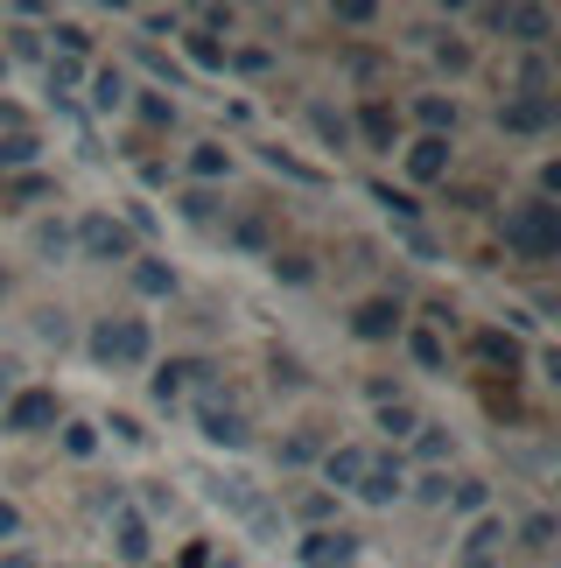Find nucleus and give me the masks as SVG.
Returning <instances> with one entry per match:
<instances>
[{"instance_id": "nucleus-1", "label": "nucleus", "mask_w": 561, "mask_h": 568, "mask_svg": "<svg viewBox=\"0 0 561 568\" xmlns=\"http://www.w3.org/2000/svg\"><path fill=\"white\" fill-rule=\"evenodd\" d=\"M506 246L520 260H554L561 253V211L548 196H533V204H512L506 211Z\"/></svg>"}, {"instance_id": "nucleus-2", "label": "nucleus", "mask_w": 561, "mask_h": 568, "mask_svg": "<svg viewBox=\"0 0 561 568\" xmlns=\"http://www.w3.org/2000/svg\"><path fill=\"white\" fill-rule=\"evenodd\" d=\"M92 358L99 365H141L147 358V323L141 316H105L92 331Z\"/></svg>"}, {"instance_id": "nucleus-3", "label": "nucleus", "mask_w": 561, "mask_h": 568, "mask_svg": "<svg viewBox=\"0 0 561 568\" xmlns=\"http://www.w3.org/2000/svg\"><path fill=\"white\" fill-rule=\"evenodd\" d=\"M71 246H84L92 260H134V232H126V217L92 211V217H84V225L71 232Z\"/></svg>"}, {"instance_id": "nucleus-4", "label": "nucleus", "mask_w": 561, "mask_h": 568, "mask_svg": "<svg viewBox=\"0 0 561 568\" xmlns=\"http://www.w3.org/2000/svg\"><path fill=\"white\" fill-rule=\"evenodd\" d=\"M0 428L8 435H42V428H57V393H14L8 400V414H0Z\"/></svg>"}, {"instance_id": "nucleus-5", "label": "nucleus", "mask_w": 561, "mask_h": 568, "mask_svg": "<svg viewBox=\"0 0 561 568\" xmlns=\"http://www.w3.org/2000/svg\"><path fill=\"white\" fill-rule=\"evenodd\" d=\"M400 485H407V477H400V464H394V456H379V464H365V477H358V498H365V506H394V498H400Z\"/></svg>"}, {"instance_id": "nucleus-6", "label": "nucleus", "mask_w": 561, "mask_h": 568, "mask_svg": "<svg viewBox=\"0 0 561 568\" xmlns=\"http://www.w3.org/2000/svg\"><path fill=\"white\" fill-rule=\"evenodd\" d=\"M407 176H415V183L449 176V141H442V134H421L415 148H407Z\"/></svg>"}, {"instance_id": "nucleus-7", "label": "nucleus", "mask_w": 561, "mask_h": 568, "mask_svg": "<svg viewBox=\"0 0 561 568\" xmlns=\"http://www.w3.org/2000/svg\"><path fill=\"white\" fill-rule=\"evenodd\" d=\"M351 555H358L351 534H309V540H302V568H344Z\"/></svg>"}, {"instance_id": "nucleus-8", "label": "nucleus", "mask_w": 561, "mask_h": 568, "mask_svg": "<svg viewBox=\"0 0 561 568\" xmlns=\"http://www.w3.org/2000/svg\"><path fill=\"white\" fill-rule=\"evenodd\" d=\"M197 428H204V443H225V449L246 443V414H239V407H218V400L197 414Z\"/></svg>"}, {"instance_id": "nucleus-9", "label": "nucleus", "mask_w": 561, "mask_h": 568, "mask_svg": "<svg viewBox=\"0 0 561 568\" xmlns=\"http://www.w3.org/2000/svg\"><path fill=\"white\" fill-rule=\"evenodd\" d=\"M351 331L365 337V344H386V337H394L400 331V310H394V302H358V316H351Z\"/></svg>"}, {"instance_id": "nucleus-10", "label": "nucleus", "mask_w": 561, "mask_h": 568, "mask_svg": "<svg viewBox=\"0 0 561 568\" xmlns=\"http://www.w3.org/2000/svg\"><path fill=\"white\" fill-rule=\"evenodd\" d=\"M113 548H120V561H147V519L134 506L113 513Z\"/></svg>"}, {"instance_id": "nucleus-11", "label": "nucleus", "mask_w": 561, "mask_h": 568, "mask_svg": "<svg viewBox=\"0 0 561 568\" xmlns=\"http://www.w3.org/2000/svg\"><path fill=\"white\" fill-rule=\"evenodd\" d=\"M358 134L373 141L379 155H394V141H400V120H394V105H379V99H373V105L358 113Z\"/></svg>"}, {"instance_id": "nucleus-12", "label": "nucleus", "mask_w": 561, "mask_h": 568, "mask_svg": "<svg viewBox=\"0 0 561 568\" xmlns=\"http://www.w3.org/2000/svg\"><path fill=\"white\" fill-rule=\"evenodd\" d=\"M499 29H512L520 42H548L554 36V14L548 8H499Z\"/></svg>"}, {"instance_id": "nucleus-13", "label": "nucleus", "mask_w": 561, "mask_h": 568, "mask_svg": "<svg viewBox=\"0 0 561 568\" xmlns=\"http://www.w3.org/2000/svg\"><path fill=\"white\" fill-rule=\"evenodd\" d=\"M548 120H554V99H512L499 113L506 134H533V126H548Z\"/></svg>"}, {"instance_id": "nucleus-14", "label": "nucleus", "mask_w": 561, "mask_h": 568, "mask_svg": "<svg viewBox=\"0 0 561 568\" xmlns=\"http://www.w3.org/2000/svg\"><path fill=\"white\" fill-rule=\"evenodd\" d=\"M470 352H478L484 365H506V373H520V344H512L506 331H478V337H470Z\"/></svg>"}, {"instance_id": "nucleus-15", "label": "nucleus", "mask_w": 561, "mask_h": 568, "mask_svg": "<svg viewBox=\"0 0 561 568\" xmlns=\"http://www.w3.org/2000/svg\"><path fill=\"white\" fill-rule=\"evenodd\" d=\"M211 373V365H197V358H183V365H169V373H155V400L169 407V400H176V393L190 386V379H204Z\"/></svg>"}, {"instance_id": "nucleus-16", "label": "nucleus", "mask_w": 561, "mask_h": 568, "mask_svg": "<svg viewBox=\"0 0 561 568\" xmlns=\"http://www.w3.org/2000/svg\"><path fill=\"white\" fill-rule=\"evenodd\" d=\"M183 50H190V63H197V71H225V42H218V36L190 29V36H183Z\"/></svg>"}, {"instance_id": "nucleus-17", "label": "nucleus", "mask_w": 561, "mask_h": 568, "mask_svg": "<svg viewBox=\"0 0 561 568\" xmlns=\"http://www.w3.org/2000/svg\"><path fill=\"white\" fill-rule=\"evenodd\" d=\"M323 477H330V485H351V491H358L365 456H358V449H330V456H323Z\"/></svg>"}, {"instance_id": "nucleus-18", "label": "nucleus", "mask_w": 561, "mask_h": 568, "mask_svg": "<svg viewBox=\"0 0 561 568\" xmlns=\"http://www.w3.org/2000/svg\"><path fill=\"white\" fill-rule=\"evenodd\" d=\"M407 352H415L421 373H442V365H449V352H442V337H436V331H407Z\"/></svg>"}, {"instance_id": "nucleus-19", "label": "nucleus", "mask_w": 561, "mask_h": 568, "mask_svg": "<svg viewBox=\"0 0 561 568\" xmlns=\"http://www.w3.org/2000/svg\"><path fill=\"white\" fill-rule=\"evenodd\" d=\"M379 428H386V435L400 443V435H415V428H421V414L407 407V400H379Z\"/></svg>"}, {"instance_id": "nucleus-20", "label": "nucleus", "mask_w": 561, "mask_h": 568, "mask_svg": "<svg viewBox=\"0 0 561 568\" xmlns=\"http://www.w3.org/2000/svg\"><path fill=\"white\" fill-rule=\"evenodd\" d=\"M92 105H99V113H120V105H126V78L120 71H99L92 78Z\"/></svg>"}, {"instance_id": "nucleus-21", "label": "nucleus", "mask_w": 561, "mask_h": 568, "mask_svg": "<svg viewBox=\"0 0 561 568\" xmlns=\"http://www.w3.org/2000/svg\"><path fill=\"white\" fill-rule=\"evenodd\" d=\"M134 288L141 295H169V288H176V274H169L162 260H141V267H134Z\"/></svg>"}, {"instance_id": "nucleus-22", "label": "nucleus", "mask_w": 561, "mask_h": 568, "mask_svg": "<svg viewBox=\"0 0 561 568\" xmlns=\"http://www.w3.org/2000/svg\"><path fill=\"white\" fill-rule=\"evenodd\" d=\"M35 253L42 260H71V225H35Z\"/></svg>"}, {"instance_id": "nucleus-23", "label": "nucleus", "mask_w": 561, "mask_h": 568, "mask_svg": "<svg viewBox=\"0 0 561 568\" xmlns=\"http://www.w3.org/2000/svg\"><path fill=\"white\" fill-rule=\"evenodd\" d=\"M29 162H35V134H21V126H14V134L0 141V169H29Z\"/></svg>"}, {"instance_id": "nucleus-24", "label": "nucleus", "mask_w": 561, "mask_h": 568, "mask_svg": "<svg viewBox=\"0 0 561 568\" xmlns=\"http://www.w3.org/2000/svg\"><path fill=\"white\" fill-rule=\"evenodd\" d=\"M415 113H421L428 126H436V134H442V141H449V134H457V105H449V99H421V105H415Z\"/></svg>"}, {"instance_id": "nucleus-25", "label": "nucleus", "mask_w": 561, "mask_h": 568, "mask_svg": "<svg viewBox=\"0 0 561 568\" xmlns=\"http://www.w3.org/2000/svg\"><path fill=\"white\" fill-rule=\"evenodd\" d=\"M309 120H316V134H323V141H330V148H344V141H351V120H337V113H330V105H316V113H309Z\"/></svg>"}, {"instance_id": "nucleus-26", "label": "nucleus", "mask_w": 561, "mask_h": 568, "mask_svg": "<svg viewBox=\"0 0 561 568\" xmlns=\"http://www.w3.org/2000/svg\"><path fill=\"white\" fill-rule=\"evenodd\" d=\"M506 540V527L499 519H478V534H470V561H491V548Z\"/></svg>"}, {"instance_id": "nucleus-27", "label": "nucleus", "mask_w": 561, "mask_h": 568, "mask_svg": "<svg viewBox=\"0 0 561 568\" xmlns=\"http://www.w3.org/2000/svg\"><path fill=\"white\" fill-rule=\"evenodd\" d=\"M190 169H197L204 183H211V176H225V148H218V141H204L197 155H190Z\"/></svg>"}, {"instance_id": "nucleus-28", "label": "nucleus", "mask_w": 561, "mask_h": 568, "mask_svg": "<svg viewBox=\"0 0 561 568\" xmlns=\"http://www.w3.org/2000/svg\"><path fill=\"white\" fill-rule=\"evenodd\" d=\"M63 449H71V456H92L99 449V428L92 422H71V428H63Z\"/></svg>"}, {"instance_id": "nucleus-29", "label": "nucleus", "mask_w": 561, "mask_h": 568, "mask_svg": "<svg viewBox=\"0 0 561 568\" xmlns=\"http://www.w3.org/2000/svg\"><path fill=\"white\" fill-rule=\"evenodd\" d=\"M337 21H351V29H365V21H379L373 0H337Z\"/></svg>"}, {"instance_id": "nucleus-30", "label": "nucleus", "mask_w": 561, "mask_h": 568, "mask_svg": "<svg viewBox=\"0 0 561 568\" xmlns=\"http://www.w3.org/2000/svg\"><path fill=\"white\" fill-rule=\"evenodd\" d=\"M274 274H280V281H309L316 267H309V260H302V253H274Z\"/></svg>"}, {"instance_id": "nucleus-31", "label": "nucleus", "mask_w": 561, "mask_h": 568, "mask_svg": "<svg viewBox=\"0 0 561 568\" xmlns=\"http://www.w3.org/2000/svg\"><path fill=\"white\" fill-rule=\"evenodd\" d=\"M484 498H491V491H484V477H463V485H457V513H478Z\"/></svg>"}, {"instance_id": "nucleus-32", "label": "nucleus", "mask_w": 561, "mask_h": 568, "mask_svg": "<svg viewBox=\"0 0 561 568\" xmlns=\"http://www.w3.org/2000/svg\"><path fill=\"white\" fill-rule=\"evenodd\" d=\"M520 540H527V548H548V540H554V519H548V513H533L527 527H520Z\"/></svg>"}, {"instance_id": "nucleus-33", "label": "nucleus", "mask_w": 561, "mask_h": 568, "mask_svg": "<svg viewBox=\"0 0 561 568\" xmlns=\"http://www.w3.org/2000/svg\"><path fill=\"white\" fill-rule=\"evenodd\" d=\"M316 456V435H288V443H280V464H309Z\"/></svg>"}, {"instance_id": "nucleus-34", "label": "nucleus", "mask_w": 561, "mask_h": 568, "mask_svg": "<svg viewBox=\"0 0 561 568\" xmlns=\"http://www.w3.org/2000/svg\"><path fill=\"white\" fill-rule=\"evenodd\" d=\"M57 42H63V50H71V57H84V50H92V36H84L78 21H57Z\"/></svg>"}, {"instance_id": "nucleus-35", "label": "nucleus", "mask_w": 561, "mask_h": 568, "mask_svg": "<svg viewBox=\"0 0 561 568\" xmlns=\"http://www.w3.org/2000/svg\"><path fill=\"white\" fill-rule=\"evenodd\" d=\"M78 84V63L71 57H50V92H71Z\"/></svg>"}, {"instance_id": "nucleus-36", "label": "nucleus", "mask_w": 561, "mask_h": 568, "mask_svg": "<svg viewBox=\"0 0 561 568\" xmlns=\"http://www.w3.org/2000/svg\"><path fill=\"white\" fill-rule=\"evenodd\" d=\"M29 196H50V183H42V176H21V183H8V204H29Z\"/></svg>"}, {"instance_id": "nucleus-37", "label": "nucleus", "mask_w": 561, "mask_h": 568, "mask_svg": "<svg viewBox=\"0 0 561 568\" xmlns=\"http://www.w3.org/2000/svg\"><path fill=\"white\" fill-rule=\"evenodd\" d=\"M211 211H218V204H211V190H190V196H183V217H197V225H204Z\"/></svg>"}, {"instance_id": "nucleus-38", "label": "nucleus", "mask_w": 561, "mask_h": 568, "mask_svg": "<svg viewBox=\"0 0 561 568\" xmlns=\"http://www.w3.org/2000/svg\"><path fill=\"white\" fill-rule=\"evenodd\" d=\"M373 196H379V204H386V211H400V217H415V196H400V190H386V183H379Z\"/></svg>"}, {"instance_id": "nucleus-39", "label": "nucleus", "mask_w": 561, "mask_h": 568, "mask_svg": "<svg viewBox=\"0 0 561 568\" xmlns=\"http://www.w3.org/2000/svg\"><path fill=\"white\" fill-rule=\"evenodd\" d=\"M14 57H42V36L35 29H14Z\"/></svg>"}, {"instance_id": "nucleus-40", "label": "nucleus", "mask_w": 561, "mask_h": 568, "mask_svg": "<svg viewBox=\"0 0 561 568\" xmlns=\"http://www.w3.org/2000/svg\"><path fill=\"white\" fill-rule=\"evenodd\" d=\"M14 534H21V513L8 506V498H0V540H14Z\"/></svg>"}, {"instance_id": "nucleus-41", "label": "nucleus", "mask_w": 561, "mask_h": 568, "mask_svg": "<svg viewBox=\"0 0 561 568\" xmlns=\"http://www.w3.org/2000/svg\"><path fill=\"white\" fill-rule=\"evenodd\" d=\"M0 568H35V561H29V555H8V561H0Z\"/></svg>"}, {"instance_id": "nucleus-42", "label": "nucleus", "mask_w": 561, "mask_h": 568, "mask_svg": "<svg viewBox=\"0 0 561 568\" xmlns=\"http://www.w3.org/2000/svg\"><path fill=\"white\" fill-rule=\"evenodd\" d=\"M8 373H14V365H0V393H8Z\"/></svg>"}, {"instance_id": "nucleus-43", "label": "nucleus", "mask_w": 561, "mask_h": 568, "mask_svg": "<svg viewBox=\"0 0 561 568\" xmlns=\"http://www.w3.org/2000/svg\"><path fill=\"white\" fill-rule=\"evenodd\" d=\"M0 71H8V57H0Z\"/></svg>"}]
</instances>
